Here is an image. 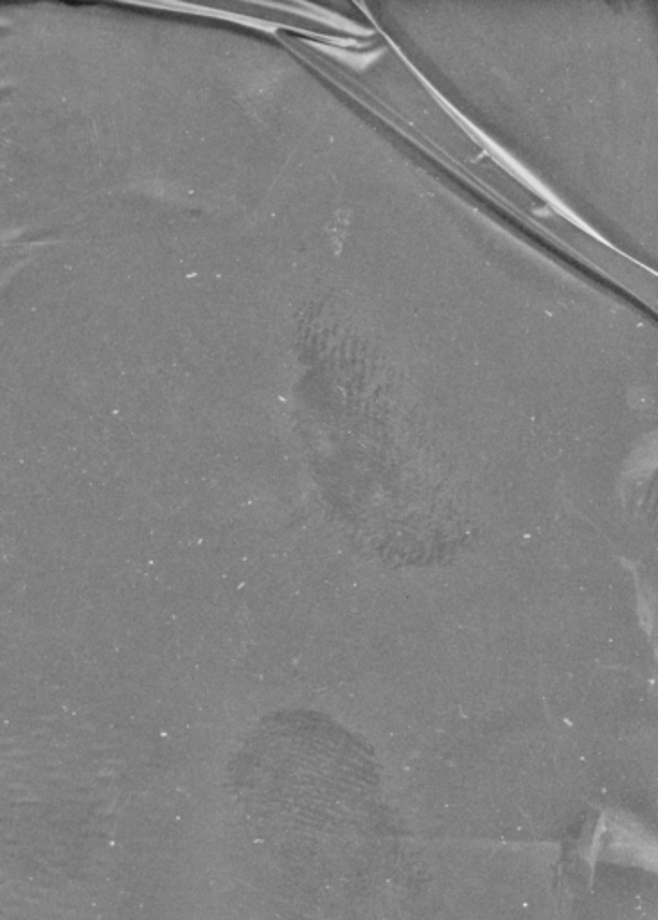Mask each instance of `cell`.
I'll return each instance as SVG.
<instances>
[{
  "label": "cell",
  "instance_id": "obj_1",
  "mask_svg": "<svg viewBox=\"0 0 658 920\" xmlns=\"http://www.w3.org/2000/svg\"><path fill=\"white\" fill-rule=\"evenodd\" d=\"M428 89L434 94V98L443 105V108L450 114V117L455 119L457 124H459L464 132L468 133L472 139H475V141L481 144L482 148L486 150V153L490 155L491 159L497 162L500 168L506 169L509 175H513L518 182H522L527 189H531L534 195L540 196L543 202H547V204L551 205L552 209H554L556 213L561 214L565 220H569L570 223H574L576 227L585 230V232L594 234L587 223L583 222L578 214L574 213L569 205L561 200L560 196H556V193L552 191L551 187L545 186L542 180L534 175L533 171H529V169L525 168L524 164H522L520 160L515 159L504 146H500L497 141H493L488 133L482 132L481 128L475 126L470 119H466V115L461 114L457 108L452 107L439 92L432 89V85H428ZM594 236H596V234H594Z\"/></svg>",
  "mask_w": 658,
  "mask_h": 920
},
{
  "label": "cell",
  "instance_id": "obj_2",
  "mask_svg": "<svg viewBox=\"0 0 658 920\" xmlns=\"http://www.w3.org/2000/svg\"><path fill=\"white\" fill-rule=\"evenodd\" d=\"M267 6L288 9V11H297V13H301L304 17L315 18V20H319L322 24L337 27V29H342V31H347V33H353V35L369 36L373 33L371 29H367V27L358 24V22H353V20L342 17V15H337V13L329 11V9L315 6V4H308V2H295V4H274V2H272V4H267Z\"/></svg>",
  "mask_w": 658,
  "mask_h": 920
},
{
  "label": "cell",
  "instance_id": "obj_4",
  "mask_svg": "<svg viewBox=\"0 0 658 920\" xmlns=\"http://www.w3.org/2000/svg\"><path fill=\"white\" fill-rule=\"evenodd\" d=\"M313 47L321 49L322 53L329 54V56H335L338 60L355 67V69H365L367 65L371 63L382 54V49H374V51H369V53H358V51H351L347 47H337V45L321 44V42H310Z\"/></svg>",
  "mask_w": 658,
  "mask_h": 920
},
{
  "label": "cell",
  "instance_id": "obj_3",
  "mask_svg": "<svg viewBox=\"0 0 658 920\" xmlns=\"http://www.w3.org/2000/svg\"><path fill=\"white\" fill-rule=\"evenodd\" d=\"M146 6H153V8H166V9H177V11H191V13H207L211 17H220L227 18V20H234L238 24H247V26L258 27V29H265V31H274L276 27H279V24H274L270 20H261V18H250L243 17V15H238V13H232V11H223V9L216 8H205V6H193V4H182V2H150Z\"/></svg>",
  "mask_w": 658,
  "mask_h": 920
}]
</instances>
